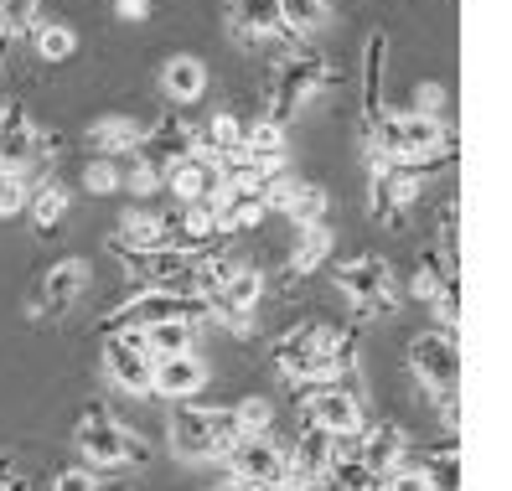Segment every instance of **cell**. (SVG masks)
<instances>
[{"label":"cell","instance_id":"cell-14","mask_svg":"<svg viewBox=\"0 0 512 491\" xmlns=\"http://www.w3.org/2000/svg\"><path fill=\"white\" fill-rule=\"evenodd\" d=\"M161 187H166V197H176V202H223V187H218L213 161H197V156L171 161L166 176H161Z\"/></svg>","mask_w":512,"mask_h":491},{"label":"cell","instance_id":"cell-33","mask_svg":"<svg viewBox=\"0 0 512 491\" xmlns=\"http://www.w3.org/2000/svg\"><path fill=\"white\" fill-rule=\"evenodd\" d=\"M83 187L94 192V197L119 192V171H114V161H104V156H88V166H83Z\"/></svg>","mask_w":512,"mask_h":491},{"label":"cell","instance_id":"cell-16","mask_svg":"<svg viewBox=\"0 0 512 491\" xmlns=\"http://www.w3.org/2000/svg\"><path fill=\"white\" fill-rule=\"evenodd\" d=\"M285 460H290V481L321 486V476L331 466V435H321V429H311V424H300L295 445H285Z\"/></svg>","mask_w":512,"mask_h":491},{"label":"cell","instance_id":"cell-26","mask_svg":"<svg viewBox=\"0 0 512 491\" xmlns=\"http://www.w3.org/2000/svg\"><path fill=\"white\" fill-rule=\"evenodd\" d=\"M321 486H326V491H378V486H383V476H373L357 455H337V460L326 466Z\"/></svg>","mask_w":512,"mask_h":491},{"label":"cell","instance_id":"cell-4","mask_svg":"<svg viewBox=\"0 0 512 491\" xmlns=\"http://www.w3.org/2000/svg\"><path fill=\"white\" fill-rule=\"evenodd\" d=\"M337 290L352 300L357 316H394L399 311V290H394V269L378 254H363V259H347L337 269Z\"/></svg>","mask_w":512,"mask_h":491},{"label":"cell","instance_id":"cell-11","mask_svg":"<svg viewBox=\"0 0 512 491\" xmlns=\"http://www.w3.org/2000/svg\"><path fill=\"white\" fill-rule=\"evenodd\" d=\"M228 21H233V37L249 42V47H269V42L300 47L285 26H280V0H233Z\"/></svg>","mask_w":512,"mask_h":491},{"label":"cell","instance_id":"cell-27","mask_svg":"<svg viewBox=\"0 0 512 491\" xmlns=\"http://www.w3.org/2000/svg\"><path fill=\"white\" fill-rule=\"evenodd\" d=\"M228 409H233V419H238V435H269V429H275V404H269V398H259V393L238 398V404H228Z\"/></svg>","mask_w":512,"mask_h":491},{"label":"cell","instance_id":"cell-12","mask_svg":"<svg viewBox=\"0 0 512 491\" xmlns=\"http://www.w3.org/2000/svg\"><path fill=\"white\" fill-rule=\"evenodd\" d=\"M207 388V362L192 357H156L150 362V393L171 398V404H192V398Z\"/></svg>","mask_w":512,"mask_h":491},{"label":"cell","instance_id":"cell-13","mask_svg":"<svg viewBox=\"0 0 512 491\" xmlns=\"http://www.w3.org/2000/svg\"><path fill=\"white\" fill-rule=\"evenodd\" d=\"M37 125L21 104H6L0 114V171H32L37 166Z\"/></svg>","mask_w":512,"mask_h":491},{"label":"cell","instance_id":"cell-32","mask_svg":"<svg viewBox=\"0 0 512 491\" xmlns=\"http://www.w3.org/2000/svg\"><path fill=\"white\" fill-rule=\"evenodd\" d=\"M456 249H461V207H456V197H445V207H440V259L456 269Z\"/></svg>","mask_w":512,"mask_h":491},{"label":"cell","instance_id":"cell-5","mask_svg":"<svg viewBox=\"0 0 512 491\" xmlns=\"http://www.w3.org/2000/svg\"><path fill=\"white\" fill-rule=\"evenodd\" d=\"M223 460H228V476L238 481V491H275L290 481L285 445H275L269 435H244Z\"/></svg>","mask_w":512,"mask_h":491},{"label":"cell","instance_id":"cell-1","mask_svg":"<svg viewBox=\"0 0 512 491\" xmlns=\"http://www.w3.org/2000/svg\"><path fill=\"white\" fill-rule=\"evenodd\" d=\"M171 450L182 460H207V455H228L238 440V419L233 409H207V404H171Z\"/></svg>","mask_w":512,"mask_h":491},{"label":"cell","instance_id":"cell-19","mask_svg":"<svg viewBox=\"0 0 512 491\" xmlns=\"http://www.w3.org/2000/svg\"><path fill=\"white\" fill-rule=\"evenodd\" d=\"M68 187L57 176H42V181H32V202H26V218H32V228L37 233H52V228H63V218H68Z\"/></svg>","mask_w":512,"mask_h":491},{"label":"cell","instance_id":"cell-20","mask_svg":"<svg viewBox=\"0 0 512 491\" xmlns=\"http://www.w3.org/2000/svg\"><path fill=\"white\" fill-rule=\"evenodd\" d=\"M109 249H130V254H150L161 249V212H145V207H130L125 218H119Z\"/></svg>","mask_w":512,"mask_h":491},{"label":"cell","instance_id":"cell-7","mask_svg":"<svg viewBox=\"0 0 512 491\" xmlns=\"http://www.w3.org/2000/svg\"><path fill=\"white\" fill-rule=\"evenodd\" d=\"M306 424L311 429H321V435H331V440H357L368 429V419H363V393H342V388H321V393H311L306 398Z\"/></svg>","mask_w":512,"mask_h":491},{"label":"cell","instance_id":"cell-2","mask_svg":"<svg viewBox=\"0 0 512 491\" xmlns=\"http://www.w3.org/2000/svg\"><path fill=\"white\" fill-rule=\"evenodd\" d=\"M326 83H331V63H326V57H316L311 47L290 52L285 63L275 68V78H269V114H264V119L285 130L290 119H295L300 109H306Z\"/></svg>","mask_w":512,"mask_h":491},{"label":"cell","instance_id":"cell-9","mask_svg":"<svg viewBox=\"0 0 512 491\" xmlns=\"http://www.w3.org/2000/svg\"><path fill=\"white\" fill-rule=\"evenodd\" d=\"M150 140V119H135V114H104L88 125L83 145L88 156H104V161H119V156H140Z\"/></svg>","mask_w":512,"mask_h":491},{"label":"cell","instance_id":"cell-21","mask_svg":"<svg viewBox=\"0 0 512 491\" xmlns=\"http://www.w3.org/2000/svg\"><path fill=\"white\" fill-rule=\"evenodd\" d=\"M264 218H269V207L259 202V192H223V202H218V233L223 238L254 233Z\"/></svg>","mask_w":512,"mask_h":491},{"label":"cell","instance_id":"cell-17","mask_svg":"<svg viewBox=\"0 0 512 491\" xmlns=\"http://www.w3.org/2000/svg\"><path fill=\"white\" fill-rule=\"evenodd\" d=\"M404 450H409V435H404L399 424H373V429H363V440H357V460H363L373 476L399 471Z\"/></svg>","mask_w":512,"mask_h":491},{"label":"cell","instance_id":"cell-15","mask_svg":"<svg viewBox=\"0 0 512 491\" xmlns=\"http://www.w3.org/2000/svg\"><path fill=\"white\" fill-rule=\"evenodd\" d=\"M383 83H388V32H373L363 47V88H357V109H363V135L388 114L383 109Z\"/></svg>","mask_w":512,"mask_h":491},{"label":"cell","instance_id":"cell-30","mask_svg":"<svg viewBox=\"0 0 512 491\" xmlns=\"http://www.w3.org/2000/svg\"><path fill=\"white\" fill-rule=\"evenodd\" d=\"M32 202V176L26 171H0V218H21Z\"/></svg>","mask_w":512,"mask_h":491},{"label":"cell","instance_id":"cell-31","mask_svg":"<svg viewBox=\"0 0 512 491\" xmlns=\"http://www.w3.org/2000/svg\"><path fill=\"white\" fill-rule=\"evenodd\" d=\"M244 150H254V156H285V130L269 125V119L244 125Z\"/></svg>","mask_w":512,"mask_h":491},{"label":"cell","instance_id":"cell-37","mask_svg":"<svg viewBox=\"0 0 512 491\" xmlns=\"http://www.w3.org/2000/svg\"><path fill=\"white\" fill-rule=\"evenodd\" d=\"M275 491H321V486H306V481H285V486H275Z\"/></svg>","mask_w":512,"mask_h":491},{"label":"cell","instance_id":"cell-18","mask_svg":"<svg viewBox=\"0 0 512 491\" xmlns=\"http://www.w3.org/2000/svg\"><path fill=\"white\" fill-rule=\"evenodd\" d=\"M161 88H166V99H176V104L202 99V94H207V63H202V57H187V52L166 57V68H161Z\"/></svg>","mask_w":512,"mask_h":491},{"label":"cell","instance_id":"cell-29","mask_svg":"<svg viewBox=\"0 0 512 491\" xmlns=\"http://www.w3.org/2000/svg\"><path fill=\"white\" fill-rule=\"evenodd\" d=\"M32 32H37V52L47 57V63H63V57H73V52H78L73 26H63V21H37Z\"/></svg>","mask_w":512,"mask_h":491},{"label":"cell","instance_id":"cell-25","mask_svg":"<svg viewBox=\"0 0 512 491\" xmlns=\"http://www.w3.org/2000/svg\"><path fill=\"white\" fill-rule=\"evenodd\" d=\"M326 16H331L326 0H280V26H285L295 42H306L311 32H321Z\"/></svg>","mask_w":512,"mask_h":491},{"label":"cell","instance_id":"cell-10","mask_svg":"<svg viewBox=\"0 0 512 491\" xmlns=\"http://www.w3.org/2000/svg\"><path fill=\"white\" fill-rule=\"evenodd\" d=\"M150 357L145 352V336L125 331V336H104V373L125 388V393H150Z\"/></svg>","mask_w":512,"mask_h":491},{"label":"cell","instance_id":"cell-8","mask_svg":"<svg viewBox=\"0 0 512 491\" xmlns=\"http://www.w3.org/2000/svg\"><path fill=\"white\" fill-rule=\"evenodd\" d=\"M88 285V259H57L47 274H42V285H37V300H32V321H57V316H68L78 295Z\"/></svg>","mask_w":512,"mask_h":491},{"label":"cell","instance_id":"cell-34","mask_svg":"<svg viewBox=\"0 0 512 491\" xmlns=\"http://www.w3.org/2000/svg\"><path fill=\"white\" fill-rule=\"evenodd\" d=\"M378 491H435V486H430V476L419 466H404V471H388Z\"/></svg>","mask_w":512,"mask_h":491},{"label":"cell","instance_id":"cell-38","mask_svg":"<svg viewBox=\"0 0 512 491\" xmlns=\"http://www.w3.org/2000/svg\"><path fill=\"white\" fill-rule=\"evenodd\" d=\"M223 491H238V486H223Z\"/></svg>","mask_w":512,"mask_h":491},{"label":"cell","instance_id":"cell-22","mask_svg":"<svg viewBox=\"0 0 512 491\" xmlns=\"http://www.w3.org/2000/svg\"><path fill=\"white\" fill-rule=\"evenodd\" d=\"M326 259H331V228L326 223L321 228H295V254L285 264L290 280H306V274H316Z\"/></svg>","mask_w":512,"mask_h":491},{"label":"cell","instance_id":"cell-28","mask_svg":"<svg viewBox=\"0 0 512 491\" xmlns=\"http://www.w3.org/2000/svg\"><path fill=\"white\" fill-rule=\"evenodd\" d=\"M42 6L47 0H0V42H16L21 32H32Z\"/></svg>","mask_w":512,"mask_h":491},{"label":"cell","instance_id":"cell-24","mask_svg":"<svg viewBox=\"0 0 512 491\" xmlns=\"http://www.w3.org/2000/svg\"><path fill=\"white\" fill-rule=\"evenodd\" d=\"M326 207H331L326 187H316V181H295V192H290V202H285V218H290L295 228H321V223H326Z\"/></svg>","mask_w":512,"mask_h":491},{"label":"cell","instance_id":"cell-35","mask_svg":"<svg viewBox=\"0 0 512 491\" xmlns=\"http://www.w3.org/2000/svg\"><path fill=\"white\" fill-rule=\"evenodd\" d=\"M52 491H99V481H94L88 466H68V471L52 476Z\"/></svg>","mask_w":512,"mask_h":491},{"label":"cell","instance_id":"cell-3","mask_svg":"<svg viewBox=\"0 0 512 491\" xmlns=\"http://www.w3.org/2000/svg\"><path fill=\"white\" fill-rule=\"evenodd\" d=\"M73 440H78V450H83L88 466H104V471H114V466H145V460H150L145 440L130 435V429L119 424L104 404H88V409H83Z\"/></svg>","mask_w":512,"mask_h":491},{"label":"cell","instance_id":"cell-36","mask_svg":"<svg viewBox=\"0 0 512 491\" xmlns=\"http://www.w3.org/2000/svg\"><path fill=\"white\" fill-rule=\"evenodd\" d=\"M114 16L119 21H145L150 16V0H114Z\"/></svg>","mask_w":512,"mask_h":491},{"label":"cell","instance_id":"cell-23","mask_svg":"<svg viewBox=\"0 0 512 491\" xmlns=\"http://www.w3.org/2000/svg\"><path fill=\"white\" fill-rule=\"evenodd\" d=\"M140 336H145L150 357H192L197 352V326L192 321H161V326H150Z\"/></svg>","mask_w":512,"mask_h":491},{"label":"cell","instance_id":"cell-6","mask_svg":"<svg viewBox=\"0 0 512 491\" xmlns=\"http://www.w3.org/2000/svg\"><path fill=\"white\" fill-rule=\"evenodd\" d=\"M409 367L414 378L425 383V393H456L461 383V347H456V331L440 326V331H419L409 342Z\"/></svg>","mask_w":512,"mask_h":491}]
</instances>
